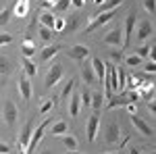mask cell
<instances>
[{
  "label": "cell",
  "instance_id": "cell-1",
  "mask_svg": "<svg viewBox=\"0 0 156 154\" xmlns=\"http://www.w3.org/2000/svg\"><path fill=\"white\" fill-rule=\"evenodd\" d=\"M119 90V81H117V67L112 63H104V96H115L112 92Z\"/></svg>",
  "mask_w": 156,
  "mask_h": 154
},
{
  "label": "cell",
  "instance_id": "cell-2",
  "mask_svg": "<svg viewBox=\"0 0 156 154\" xmlns=\"http://www.w3.org/2000/svg\"><path fill=\"white\" fill-rule=\"evenodd\" d=\"M34 125H36V121L34 119H27V123L19 131V135H17L19 154H27V146H29V140H31V133H34Z\"/></svg>",
  "mask_w": 156,
  "mask_h": 154
},
{
  "label": "cell",
  "instance_id": "cell-3",
  "mask_svg": "<svg viewBox=\"0 0 156 154\" xmlns=\"http://www.w3.org/2000/svg\"><path fill=\"white\" fill-rule=\"evenodd\" d=\"M2 119H4V123H6V127L12 129L15 125H17V119H19V108L17 104L12 102V100H4V104H2Z\"/></svg>",
  "mask_w": 156,
  "mask_h": 154
},
{
  "label": "cell",
  "instance_id": "cell-4",
  "mask_svg": "<svg viewBox=\"0 0 156 154\" xmlns=\"http://www.w3.org/2000/svg\"><path fill=\"white\" fill-rule=\"evenodd\" d=\"M62 75H65V67H62L60 63H54V65H50L48 73H46V79H44V88H46V90L54 88L56 83H60Z\"/></svg>",
  "mask_w": 156,
  "mask_h": 154
},
{
  "label": "cell",
  "instance_id": "cell-5",
  "mask_svg": "<svg viewBox=\"0 0 156 154\" xmlns=\"http://www.w3.org/2000/svg\"><path fill=\"white\" fill-rule=\"evenodd\" d=\"M115 15H117V9H115V11H102L100 15H98V17H94V19H92V21L87 23V27H85V34H90V31H96V29H100V27H102V25H106L108 21H110V19L115 17Z\"/></svg>",
  "mask_w": 156,
  "mask_h": 154
},
{
  "label": "cell",
  "instance_id": "cell-6",
  "mask_svg": "<svg viewBox=\"0 0 156 154\" xmlns=\"http://www.w3.org/2000/svg\"><path fill=\"white\" fill-rule=\"evenodd\" d=\"M121 138H123V133H121V125L119 121H108L106 125V131H104V144H117L121 142Z\"/></svg>",
  "mask_w": 156,
  "mask_h": 154
},
{
  "label": "cell",
  "instance_id": "cell-7",
  "mask_svg": "<svg viewBox=\"0 0 156 154\" xmlns=\"http://www.w3.org/2000/svg\"><path fill=\"white\" fill-rule=\"evenodd\" d=\"M65 52H67V56L71 60H77V63H83V60H87V56H90V48L83 46V44H73V46H69Z\"/></svg>",
  "mask_w": 156,
  "mask_h": 154
},
{
  "label": "cell",
  "instance_id": "cell-8",
  "mask_svg": "<svg viewBox=\"0 0 156 154\" xmlns=\"http://www.w3.org/2000/svg\"><path fill=\"white\" fill-rule=\"evenodd\" d=\"M50 123H52V119H46L42 125H37V127H34V133H31V140H29V146H27V154H31L34 150L37 148V144L42 142V138H44V127H48Z\"/></svg>",
  "mask_w": 156,
  "mask_h": 154
},
{
  "label": "cell",
  "instance_id": "cell-9",
  "mask_svg": "<svg viewBox=\"0 0 156 154\" xmlns=\"http://www.w3.org/2000/svg\"><path fill=\"white\" fill-rule=\"evenodd\" d=\"M98 127H100V113H92L87 119V125H85V138L90 144H94V140H96Z\"/></svg>",
  "mask_w": 156,
  "mask_h": 154
},
{
  "label": "cell",
  "instance_id": "cell-10",
  "mask_svg": "<svg viewBox=\"0 0 156 154\" xmlns=\"http://www.w3.org/2000/svg\"><path fill=\"white\" fill-rule=\"evenodd\" d=\"M129 79V85L131 90H137V88H144V85H150L152 79H154V73H137V75H127Z\"/></svg>",
  "mask_w": 156,
  "mask_h": 154
},
{
  "label": "cell",
  "instance_id": "cell-11",
  "mask_svg": "<svg viewBox=\"0 0 156 154\" xmlns=\"http://www.w3.org/2000/svg\"><path fill=\"white\" fill-rule=\"evenodd\" d=\"M102 44H110V46H123V25H117L102 38Z\"/></svg>",
  "mask_w": 156,
  "mask_h": 154
},
{
  "label": "cell",
  "instance_id": "cell-12",
  "mask_svg": "<svg viewBox=\"0 0 156 154\" xmlns=\"http://www.w3.org/2000/svg\"><path fill=\"white\" fill-rule=\"evenodd\" d=\"M131 125L137 129V133H142L144 138H154V129L146 123L142 117H137V115H131Z\"/></svg>",
  "mask_w": 156,
  "mask_h": 154
},
{
  "label": "cell",
  "instance_id": "cell-13",
  "mask_svg": "<svg viewBox=\"0 0 156 154\" xmlns=\"http://www.w3.org/2000/svg\"><path fill=\"white\" fill-rule=\"evenodd\" d=\"M135 23H137V17L135 15H129L127 19H125V29H123V46H129V40H131V34H133V29H135Z\"/></svg>",
  "mask_w": 156,
  "mask_h": 154
},
{
  "label": "cell",
  "instance_id": "cell-14",
  "mask_svg": "<svg viewBox=\"0 0 156 154\" xmlns=\"http://www.w3.org/2000/svg\"><path fill=\"white\" fill-rule=\"evenodd\" d=\"M19 94H21V100L23 102L31 100V96H34V90H31V83H29V77L27 75H21L19 77Z\"/></svg>",
  "mask_w": 156,
  "mask_h": 154
},
{
  "label": "cell",
  "instance_id": "cell-15",
  "mask_svg": "<svg viewBox=\"0 0 156 154\" xmlns=\"http://www.w3.org/2000/svg\"><path fill=\"white\" fill-rule=\"evenodd\" d=\"M79 113H81V94L79 92H71V98H69V117L77 119Z\"/></svg>",
  "mask_w": 156,
  "mask_h": 154
},
{
  "label": "cell",
  "instance_id": "cell-16",
  "mask_svg": "<svg viewBox=\"0 0 156 154\" xmlns=\"http://www.w3.org/2000/svg\"><path fill=\"white\" fill-rule=\"evenodd\" d=\"M135 31H137V40L140 42H144L148 38L152 36V21H140V23H135Z\"/></svg>",
  "mask_w": 156,
  "mask_h": 154
},
{
  "label": "cell",
  "instance_id": "cell-17",
  "mask_svg": "<svg viewBox=\"0 0 156 154\" xmlns=\"http://www.w3.org/2000/svg\"><path fill=\"white\" fill-rule=\"evenodd\" d=\"M81 77H83L85 85H94V83H96L94 69H92V65H90V63H85V60H83V65H81Z\"/></svg>",
  "mask_w": 156,
  "mask_h": 154
},
{
  "label": "cell",
  "instance_id": "cell-18",
  "mask_svg": "<svg viewBox=\"0 0 156 154\" xmlns=\"http://www.w3.org/2000/svg\"><path fill=\"white\" fill-rule=\"evenodd\" d=\"M92 69H94V75H96V81L98 83H104V60L100 59H92Z\"/></svg>",
  "mask_w": 156,
  "mask_h": 154
},
{
  "label": "cell",
  "instance_id": "cell-19",
  "mask_svg": "<svg viewBox=\"0 0 156 154\" xmlns=\"http://www.w3.org/2000/svg\"><path fill=\"white\" fill-rule=\"evenodd\" d=\"M12 69H15L12 60L9 59L6 54H0V77H6V75H11Z\"/></svg>",
  "mask_w": 156,
  "mask_h": 154
},
{
  "label": "cell",
  "instance_id": "cell-20",
  "mask_svg": "<svg viewBox=\"0 0 156 154\" xmlns=\"http://www.w3.org/2000/svg\"><path fill=\"white\" fill-rule=\"evenodd\" d=\"M90 106L94 108V113H98L100 108L104 106V92L94 90V92H92V100H90Z\"/></svg>",
  "mask_w": 156,
  "mask_h": 154
},
{
  "label": "cell",
  "instance_id": "cell-21",
  "mask_svg": "<svg viewBox=\"0 0 156 154\" xmlns=\"http://www.w3.org/2000/svg\"><path fill=\"white\" fill-rule=\"evenodd\" d=\"M58 52H60V46L58 44H52V46H46L42 52H40V59L42 60H52Z\"/></svg>",
  "mask_w": 156,
  "mask_h": 154
},
{
  "label": "cell",
  "instance_id": "cell-22",
  "mask_svg": "<svg viewBox=\"0 0 156 154\" xmlns=\"http://www.w3.org/2000/svg\"><path fill=\"white\" fill-rule=\"evenodd\" d=\"M79 21H81V15L79 13H73L69 19H65V31H77Z\"/></svg>",
  "mask_w": 156,
  "mask_h": 154
},
{
  "label": "cell",
  "instance_id": "cell-23",
  "mask_svg": "<svg viewBox=\"0 0 156 154\" xmlns=\"http://www.w3.org/2000/svg\"><path fill=\"white\" fill-rule=\"evenodd\" d=\"M60 144H62L69 152H75V150H77V146H79V140H77L75 135H67V133H65V135L60 138Z\"/></svg>",
  "mask_w": 156,
  "mask_h": 154
},
{
  "label": "cell",
  "instance_id": "cell-24",
  "mask_svg": "<svg viewBox=\"0 0 156 154\" xmlns=\"http://www.w3.org/2000/svg\"><path fill=\"white\" fill-rule=\"evenodd\" d=\"M67 129H69V123L62 121V119H58V121H54V125L50 127V133H52V135H65Z\"/></svg>",
  "mask_w": 156,
  "mask_h": 154
},
{
  "label": "cell",
  "instance_id": "cell-25",
  "mask_svg": "<svg viewBox=\"0 0 156 154\" xmlns=\"http://www.w3.org/2000/svg\"><path fill=\"white\" fill-rule=\"evenodd\" d=\"M21 54H23L25 59H31L34 54H36V44H34V40H25L23 44H21Z\"/></svg>",
  "mask_w": 156,
  "mask_h": 154
},
{
  "label": "cell",
  "instance_id": "cell-26",
  "mask_svg": "<svg viewBox=\"0 0 156 154\" xmlns=\"http://www.w3.org/2000/svg\"><path fill=\"white\" fill-rule=\"evenodd\" d=\"M137 92V96L142 98V100H154V85L150 83V85H144V88H140V90H135Z\"/></svg>",
  "mask_w": 156,
  "mask_h": 154
},
{
  "label": "cell",
  "instance_id": "cell-27",
  "mask_svg": "<svg viewBox=\"0 0 156 154\" xmlns=\"http://www.w3.org/2000/svg\"><path fill=\"white\" fill-rule=\"evenodd\" d=\"M21 65H23V71H25V75H27V77H34V75L37 73V67L34 65V60H31V59H25V56H23Z\"/></svg>",
  "mask_w": 156,
  "mask_h": 154
},
{
  "label": "cell",
  "instance_id": "cell-28",
  "mask_svg": "<svg viewBox=\"0 0 156 154\" xmlns=\"http://www.w3.org/2000/svg\"><path fill=\"white\" fill-rule=\"evenodd\" d=\"M54 19H56L54 13H42V15H40V25L52 29V27H54Z\"/></svg>",
  "mask_w": 156,
  "mask_h": 154
},
{
  "label": "cell",
  "instance_id": "cell-29",
  "mask_svg": "<svg viewBox=\"0 0 156 154\" xmlns=\"http://www.w3.org/2000/svg\"><path fill=\"white\" fill-rule=\"evenodd\" d=\"M11 15H12V6H11V4H6V6L0 11V27H6V25H9Z\"/></svg>",
  "mask_w": 156,
  "mask_h": 154
},
{
  "label": "cell",
  "instance_id": "cell-30",
  "mask_svg": "<svg viewBox=\"0 0 156 154\" xmlns=\"http://www.w3.org/2000/svg\"><path fill=\"white\" fill-rule=\"evenodd\" d=\"M73 90H75V81H73V79H69V81L62 85V90H60V100H67V98L71 96Z\"/></svg>",
  "mask_w": 156,
  "mask_h": 154
},
{
  "label": "cell",
  "instance_id": "cell-31",
  "mask_svg": "<svg viewBox=\"0 0 156 154\" xmlns=\"http://www.w3.org/2000/svg\"><path fill=\"white\" fill-rule=\"evenodd\" d=\"M117 81H119V90H125V85H127V71L123 67H117Z\"/></svg>",
  "mask_w": 156,
  "mask_h": 154
},
{
  "label": "cell",
  "instance_id": "cell-32",
  "mask_svg": "<svg viewBox=\"0 0 156 154\" xmlns=\"http://www.w3.org/2000/svg\"><path fill=\"white\" fill-rule=\"evenodd\" d=\"M12 11H15L17 17H27V13H29V4H27V2H17Z\"/></svg>",
  "mask_w": 156,
  "mask_h": 154
},
{
  "label": "cell",
  "instance_id": "cell-33",
  "mask_svg": "<svg viewBox=\"0 0 156 154\" xmlns=\"http://www.w3.org/2000/svg\"><path fill=\"white\" fill-rule=\"evenodd\" d=\"M123 2H125V0H104V2H102V11H115Z\"/></svg>",
  "mask_w": 156,
  "mask_h": 154
},
{
  "label": "cell",
  "instance_id": "cell-34",
  "mask_svg": "<svg viewBox=\"0 0 156 154\" xmlns=\"http://www.w3.org/2000/svg\"><path fill=\"white\" fill-rule=\"evenodd\" d=\"M137 56H140V59H150V56H152V44H144V46H140Z\"/></svg>",
  "mask_w": 156,
  "mask_h": 154
},
{
  "label": "cell",
  "instance_id": "cell-35",
  "mask_svg": "<svg viewBox=\"0 0 156 154\" xmlns=\"http://www.w3.org/2000/svg\"><path fill=\"white\" fill-rule=\"evenodd\" d=\"M125 63H127V67H140V65L144 63V59H140L137 54H133V56H127Z\"/></svg>",
  "mask_w": 156,
  "mask_h": 154
},
{
  "label": "cell",
  "instance_id": "cell-36",
  "mask_svg": "<svg viewBox=\"0 0 156 154\" xmlns=\"http://www.w3.org/2000/svg\"><path fill=\"white\" fill-rule=\"evenodd\" d=\"M81 94V106L90 108V100H92V92L90 90H83V92H79Z\"/></svg>",
  "mask_w": 156,
  "mask_h": 154
},
{
  "label": "cell",
  "instance_id": "cell-37",
  "mask_svg": "<svg viewBox=\"0 0 156 154\" xmlns=\"http://www.w3.org/2000/svg\"><path fill=\"white\" fill-rule=\"evenodd\" d=\"M108 56H110V60H115V63H121L123 60V50H108Z\"/></svg>",
  "mask_w": 156,
  "mask_h": 154
},
{
  "label": "cell",
  "instance_id": "cell-38",
  "mask_svg": "<svg viewBox=\"0 0 156 154\" xmlns=\"http://www.w3.org/2000/svg\"><path fill=\"white\" fill-rule=\"evenodd\" d=\"M69 0H56V4H52V11H67L69 9Z\"/></svg>",
  "mask_w": 156,
  "mask_h": 154
},
{
  "label": "cell",
  "instance_id": "cell-39",
  "mask_svg": "<svg viewBox=\"0 0 156 154\" xmlns=\"http://www.w3.org/2000/svg\"><path fill=\"white\" fill-rule=\"evenodd\" d=\"M52 108H54V100H44V102L40 104V113L44 115V113H50Z\"/></svg>",
  "mask_w": 156,
  "mask_h": 154
},
{
  "label": "cell",
  "instance_id": "cell-40",
  "mask_svg": "<svg viewBox=\"0 0 156 154\" xmlns=\"http://www.w3.org/2000/svg\"><path fill=\"white\" fill-rule=\"evenodd\" d=\"M40 38L48 42L50 38H52V29H48V27H40Z\"/></svg>",
  "mask_w": 156,
  "mask_h": 154
},
{
  "label": "cell",
  "instance_id": "cell-41",
  "mask_svg": "<svg viewBox=\"0 0 156 154\" xmlns=\"http://www.w3.org/2000/svg\"><path fill=\"white\" fill-rule=\"evenodd\" d=\"M154 69H156L154 60H152V59H148V60L144 63V71H146V73H154Z\"/></svg>",
  "mask_w": 156,
  "mask_h": 154
},
{
  "label": "cell",
  "instance_id": "cell-42",
  "mask_svg": "<svg viewBox=\"0 0 156 154\" xmlns=\"http://www.w3.org/2000/svg\"><path fill=\"white\" fill-rule=\"evenodd\" d=\"M12 42V36L11 34H0V46H6Z\"/></svg>",
  "mask_w": 156,
  "mask_h": 154
},
{
  "label": "cell",
  "instance_id": "cell-43",
  "mask_svg": "<svg viewBox=\"0 0 156 154\" xmlns=\"http://www.w3.org/2000/svg\"><path fill=\"white\" fill-rule=\"evenodd\" d=\"M54 31H65V19H54Z\"/></svg>",
  "mask_w": 156,
  "mask_h": 154
},
{
  "label": "cell",
  "instance_id": "cell-44",
  "mask_svg": "<svg viewBox=\"0 0 156 154\" xmlns=\"http://www.w3.org/2000/svg\"><path fill=\"white\" fill-rule=\"evenodd\" d=\"M144 9L148 13H154V0H144Z\"/></svg>",
  "mask_w": 156,
  "mask_h": 154
},
{
  "label": "cell",
  "instance_id": "cell-45",
  "mask_svg": "<svg viewBox=\"0 0 156 154\" xmlns=\"http://www.w3.org/2000/svg\"><path fill=\"white\" fill-rule=\"evenodd\" d=\"M11 144H0V154H11Z\"/></svg>",
  "mask_w": 156,
  "mask_h": 154
},
{
  "label": "cell",
  "instance_id": "cell-46",
  "mask_svg": "<svg viewBox=\"0 0 156 154\" xmlns=\"http://www.w3.org/2000/svg\"><path fill=\"white\" fill-rule=\"evenodd\" d=\"M127 113H129V115H135V110H137V106H135V102H129V104H127Z\"/></svg>",
  "mask_w": 156,
  "mask_h": 154
},
{
  "label": "cell",
  "instance_id": "cell-47",
  "mask_svg": "<svg viewBox=\"0 0 156 154\" xmlns=\"http://www.w3.org/2000/svg\"><path fill=\"white\" fill-rule=\"evenodd\" d=\"M42 9H52V0H42Z\"/></svg>",
  "mask_w": 156,
  "mask_h": 154
},
{
  "label": "cell",
  "instance_id": "cell-48",
  "mask_svg": "<svg viewBox=\"0 0 156 154\" xmlns=\"http://www.w3.org/2000/svg\"><path fill=\"white\" fill-rule=\"evenodd\" d=\"M148 108H150V113H152V115H156V104H154V100H150Z\"/></svg>",
  "mask_w": 156,
  "mask_h": 154
},
{
  "label": "cell",
  "instance_id": "cell-49",
  "mask_svg": "<svg viewBox=\"0 0 156 154\" xmlns=\"http://www.w3.org/2000/svg\"><path fill=\"white\" fill-rule=\"evenodd\" d=\"M129 154H142V148H135V146H131V148H129Z\"/></svg>",
  "mask_w": 156,
  "mask_h": 154
},
{
  "label": "cell",
  "instance_id": "cell-50",
  "mask_svg": "<svg viewBox=\"0 0 156 154\" xmlns=\"http://www.w3.org/2000/svg\"><path fill=\"white\" fill-rule=\"evenodd\" d=\"M69 2H73V4H75V6H77V9H79V6H81V4H83V0H69Z\"/></svg>",
  "mask_w": 156,
  "mask_h": 154
},
{
  "label": "cell",
  "instance_id": "cell-51",
  "mask_svg": "<svg viewBox=\"0 0 156 154\" xmlns=\"http://www.w3.org/2000/svg\"><path fill=\"white\" fill-rule=\"evenodd\" d=\"M40 154H54L52 150H44V152H40Z\"/></svg>",
  "mask_w": 156,
  "mask_h": 154
},
{
  "label": "cell",
  "instance_id": "cell-52",
  "mask_svg": "<svg viewBox=\"0 0 156 154\" xmlns=\"http://www.w3.org/2000/svg\"><path fill=\"white\" fill-rule=\"evenodd\" d=\"M102 154H121V152H102Z\"/></svg>",
  "mask_w": 156,
  "mask_h": 154
},
{
  "label": "cell",
  "instance_id": "cell-53",
  "mask_svg": "<svg viewBox=\"0 0 156 154\" xmlns=\"http://www.w3.org/2000/svg\"><path fill=\"white\" fill-rule=\"evenodd\" d=\"M102 2H104V0H96V4H102Z\"/></svg>",
  "mask_w": 156,
  "mask_h": 154
},
{
  "label": "cell",
  "instance_id": "cell-54",
  "mask_svg": "<svg viewBox=\"0 0 156 154\" xmlns=\"http://www.w3.org/2000/svg\"><path fill=\"white\" fill-rule=\"evenodd\" d=\"M19 2H27V4H29V0H19Z\"/></svg>",
  "mask_w": 156,
  "mask_h": 154
},
{
  "label": "cell",
  "instance_id": "cell-55",
  "mask_svg": "<svg viewBox=\"0 0 156 154\" xmlns=\"http://www.w3.org/2000/svg\"><path fill=\"white\" fill-rule=\"evenodd\" d=\"M71 154H81V152H77V150H75V152H71Z\"/></svg>",
  "mask_w": 156,
  "mask_h": 154
}]
</instances>
